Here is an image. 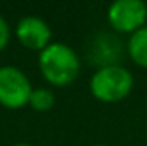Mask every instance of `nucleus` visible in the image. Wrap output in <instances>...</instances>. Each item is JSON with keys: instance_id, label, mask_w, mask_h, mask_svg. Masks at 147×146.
<instances>
[{"instance_id": "4", "label": "nucleus", "mask_w": 147, "mask_h": 146, "mask_svg": "<svg viewBox=\"0 0 147 146\" xmlns=\"http://www.w3.org/2000/svg\"><path fill=\"white\" fill-rule=\"evenodd\" d=\"M108 21L116 31L134 35L146 26L147 5L142 0H116L108 9Z\"/></svg>"}, {"instance_id": "6", "label": "nucleus", "mask_w": 147, "mask_h": 146, "mask_svg": "<svg viewBox=\"0 0 147 146\" xmlns=\"http://www.w3.org/2000/svg\"><path fill=\"white\" fill-rule=\"evenodd\" d=\"M120 40L111 35H99L94 41V55H96V62L101 64V67H108V65H118V59L121 55V48H120Z\"/></svg>"}, {"instance_id": "11", "label": "nucleus", "mask_w": 147, "mask_h": 146, "mask_svg": "<svg viewBox=\"0 0 147 146\" xmlns=\"http://www.w3.org/2000/svg\"><path fill=\"white\" fill-rule=\"evenodd\" d=\"M94 146H106V145H94Z\"/></svg>"}, {"instance_id": "10", "label": "nucleus", "mask_w": 147, "mask_h": 146, "mask_svg": "<svg viewBox=\"0 0 147 146\" xmlns=\"http://www.w3.org/2000/svg\"><path fill=\"white\" fill-rule=\"evenodd\" d=\"M16 146H31V145H24V143H21V145H16Z\"/></svg>"}, {"instance_id": "2", "label": "nucleus", "mask_w": 147, "mask_h": 146, "mask_svg": "<svg viewBox=\"0 0 147 146\" xmlns=\"http://www.w3.org/2000/svg\"><path fill=\"white\" fill-rule=\"evenodd\" d=\"M91 93L105 103H116L125 100L134 89V76L121 65L99 67L91 77Z\"/></svg>"}, {"instance_id": "5", "label": "nucleus", "mask_w": 147, "mask_h": 146, "mask_svg": "<svg viewBox=\"0 0 147 146\" xmlns=\"http://www.w3.org/2000/svg\"><path fill=\"white\" fill-rule=\"evenodd\" d=\"M16 35L24 46L31 50H45L50 45L51 29L43 19L36 16H28L19 21L16 28Z\"/></svg>"}, {"instance_id": "9", "label": "nucleus", "mask_w": 147, "mask_h": 146, "mask_svg": "<svg viewBox=\"0 0 147 146\" xmlns=\"http://www.w3.org/2000/svg\"><path fill=\"white\" fill-rule=\"evenodd\" d=\"M9 38H10V29H9V24L7 21L0 16V50L9 43Z\"/></svg>"}, {"instance_id": "7", "label": "nucleus", "mask_w": 147, "mask_h": 146, "mask_svg": "<svg viewBox=\"0 0 147 146\" xmlns=\"http://www.w3.org/2000/svg\"><path fill=\"white\" fill-rule=\"evenodd\" d=\"M127 50H128L130 59L137 65L147 69V26L140 28L134 35H130Z\"/></svg>"}, {"instance_id": "8", "label": "nucleus", "mask_w": 147, "mask_h": 146, "mask_svg": "<svg viewBox=\"0 0 147 146\" xmlns=\"http://www.w3.org/2000/svg\"><path fill=\"white\" fill-rule=\"evenodd\" d=\"M55 103V96L50 89L46 88H38V89H33L31 96H29V105L33 107L38 112H46L53 107Z\"/></svg>"}, {"instance_id": "3", "label": "nucleus", "mask_w": 147, "mask_h": 146, "mask_svg": "<svg viewBox=\"0 0 147 146\" xmlns=\"http://www.w3.org/2000/svg\"><path fill=\"white\" fill-rule=\"evenodd\" d=\"M33 93L26 74L17 67H0V103L7 108H21L29 103Z\"/></svg>"}, {"instance_id": "1", "label": "nucleus", "mask_w": 147, "mask_h": 146, "mask_svg": "<svg viewBox=\"0 0 147 146\" xmlns=\"http://www.w3.org/2000/svg\"><path fill=\"white\" fill-rule=\"evenodd\" d=\"M39 69L46 81L55 86H67L80 71L79 55L65 43H50L39 53Z\"/></svg>"}]
</instances>
